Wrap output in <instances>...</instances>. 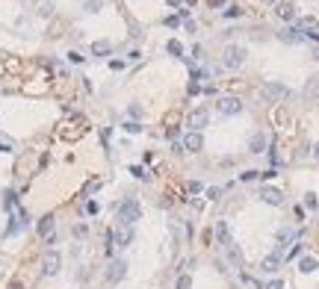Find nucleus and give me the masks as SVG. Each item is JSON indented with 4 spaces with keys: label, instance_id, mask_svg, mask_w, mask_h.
I'll list each match as a JSON object with an SVG mask.
<instances>
[{
    "label": "nucleus",
    "instance_id": "19",
    "mask_svg": "<svg viewBox=\"0 0 319 289\" xmlns=\"http://www.w3.org/2000/svg\"><path fill=\"white\" fill-rule=\"evenodd\" d=\"M278 39H281V42H290V45H299V42H302V35H299L296 30H281V32H278Z\"/></svg>",
    "mask_w": 319,
    "mask_h": 289
},
{
    "label": "nucleus",
    "instance_id": "7",
    "mask_svg": "<svg viewBox=\"0 0 319 289\" xmlns=\"http://www.w3.org/2000/svg\"><path fill=\"white\" fill-rule=\"evenodd\" d=\"M181 144H184V151H189V154H198V151L204 148V136L189 130V133L184 136V142H181Z\"/></svg>",
    "mask_w": 319,
    "mask_h": 289
},
{
    "label": "nucleus",
    "instance_id": "21",
    "mask_svg": "<svg viewBox=\"0 0 319 289\" xmlns=\"http://www.w3.org/2000/svg\"><path fill=\"white\" fill-rule=\"evenodd\" d=\"M174 289H192V277L189 274H181V277H177V283H174Z\"/></svg>",
    "mask_w": 319,
    "mask_h": 289
},
{
    "label": "nucleus",
    "instance_id": "28",
    "mask_svg": "<svg viewBox=\"0 0 319 289\" xmlns=\"http://www.w3.org/2000/svg\"><path fill=\"white\" fill-rule=\"evenodd\" d=\"M101 3H103V0H86V9H89V12H98Z\"/></svg>",
    "mask_w": 319,
    "mask_h": 289
},
{
    "label": "nucleus",
    "instance_id": "1",
    "mask_svg": "<svg viewBox=\"0 0 319 289\" xmlns=\"http://www.w3.org/2000/svg\"><path fill=\"white\" fill-rule=\"evenodd\" d=\"M139 215H142L139 201H136V198H127V201L118 207V225H130V227H133V222H139Z\"/></svg>",
    "mask_w": 319,
    "mask_h": 289
},
{
    "label": "nucleus",
    "instance_id": "9",
    "mask_svg": "<svg viewBox=\"0 0 319 289\" xmlns=\"http://www.w3.org/2000/svg\"><path fill=\"white\" fill-rule=\"evenodd\" d=\"M219 112H222V115H236V112H242V100H239V97H222V100H219Z\"/></svg>",
    "mask_w": 319,
    "mask_h": 289
},
{
    "label": "nucleus",
    "instance_id": "17",
    "mask_svg": "<svg viewBox=\"0 0 319 289\" xmlns=\"http://www.w3.org/2000/svg\"><path fill=\"white\" fill-rule=\"evenodd\" d=\"M304 97H307V100H316V97H319V77H310V80H307Z\"/></svg>",
    "mask_w": 319,
    "mask_h": 289
},
{
    "label": "nucleus",
    "instance_id": "34",
    "mask_svg": "<svg viewBox=\"0 0 319 289\" xmlns=\"http://www.w3.org/2000/svg\"><path fill=\"white\" fill-rule=\"evenodd\" d=\"M313 157H316V160H319V142H316V144H313Z\"/></svg>",
    "mask_w": 319,
    "mask_h": 289
},
{
    "label": "nucleus",
    "instance_id": "4",
    "mask_svg": "<svg viewBox=\"0 0 319 289\" xmlns=\"http://www.w3.org/2000/svg\"><path fill=\"white\" fill-rule=\"evenodd\" d=\"M296 32H304V35H310L313 42H319V21L310 18V15L307 18H299L296 21Z\"/></svg>",
    "mask_w": 319,
    "mask_h": 289
},
{
    "label": "nucleus",
    "instance_id": "32",
    "mask_svg": "<svg viewBox=\"0 0 319 289\" xmlns=\"http://www.w3.org/2000/svg\"><path fill=\"white\" fill-rule=\"evenodd\" d=\"M177 24H181V18H177V15H171V18H166V27H177Z\"/></svg>",
    "mask_w": 319,
    "mask_h": 289
},
{
    "label": "nucleus",
    "instance_id": "14",
    "mask_svg": "<svg viewBox=\"0 0 319 289\" xmlns=\"http://www.w3.org/2000/svg\"><path fill=\"white\" fill-rule=\"evenodd\" d=\"M248 148H252V154H263L266 151V136L263 133H254L252 142H248Z\"/></svg>",
    "mask_w": 319,
    "mask_h": 289
},
{
    "label": "nucleus",
    "instance_id": "8",
    "mask_svg": "<svg viewBox=\"0 0 319 289\" xmlns=\"http://www.w3.org/2000/svg\"><path fill=\"white\" fill-rule=\"evenodd\" d=\"M59 266H62V257L56 254V251H48L45 260H42V272H45V274H56Z\"/></svg>",
    "mask_w": 319,
    "mask_h": 289
},
{
    "label": "nucleus",
    "instance_id": "37",
    "mask_svg": "<svg viewBox=\"0 0 319 289\" xmlns=\"http://www.w3.org/2000/svg\"><path fill=\"white\" fill-rule=\"evenodd\" d=\"M263 3H278V0H263Z\"/></svg>",
    "mask_w": 319,
    "mask_h": 289
},
{
    "label": "nucleus",
    "instance_id": "25",
    "mask_svg": "<svg viewBox=\"0 0 319 289\" xmlns=\"http://www.w3.org/2000/svg\"><path fill=\"white\" fill-rule=\"evenodd\" d=\"M130 174L139 177V180H148V174H145V168H142V165H130Z\"/></svg>",
    "mask_w": 319,
    "mask_h": 289
},
{
    "label": "nucleus",
    "instance_id": "27",
    "mask_svg": "<svg viewBox=\"0 0 319 289\" xmlns=\"http://www.w3.org/2000/svg\"><path fill=\"white\" fill-rule=\"evenodd\" d=\"M242 15V9L239 6H231V9H225V18H239Z\"/></svg>",
    "mask_w": 319,
    "mask_h": 289
},
{
    "label": "nucleus",
    "instance_id": "22",
    "mask_svg": "<svg viewBox=\"0 0 319 289\" xmlns=\"http://www.w3.org/2000/svg\"><path fill=\"white\" fill-rule=\"evenodd\" d=\"M186 192H189V195H198V192H204V183H198V180H189V183H186Z\"/></svg>",
    "mask_w": 319,
    "mask_h": 289
},
{
    "label": "nucleus",
    "instance_id": "31",
    "mask_svg": "<svg viewBox=\"0 0 319 289\" xmlns=\"http://www.w3.org/2000/svg\"><path fill=\"white\" fill-rule=\"evenodd\" d=\"M263 289H284V280H272V283H266Z\"/></svg>",
    "mask_w": 319,
    "mask_h": 289
},
{
    "label": "nucleus",
    "instance_id": "38",
    "mask_svg": "<svg viewBox=\"0 0 319 289\" xmlns=\"http://www.w3.org/2000/svg\"><path fill=\"white\" fill-rule=\"evenodd\" d=\"M0 151H9V148H6V144H0Z\"/></svg>",
    "mask_w": 319,
    "mask_h": 289
},
{
    "label": "nucleus",
    "instance_id": "16",
    "mask_svg": "<svg viewBox=\"0 0 319 289\" xmlns=\"http://www.w3.org/2000/svg\"><path fill=\"white\" fill-rule=\"evenodd\" d=\"M225 251H228V260H231V266H236V269H239V266H242V254H239V248H236L234 242H228V245H225Z\"/></svg>",
    "mask_w": 319,
    "mask_h": 289
},
{
    "label": "nucleus",
    "instance_id": "5",
    "mask_svg": "<svg viewBox=\"0 0 319 289\" xmlns=\"http://www.w3.org/2000/svg\"><path fill=\"white\" fill-rule=\"evenodd\" d=\"M127 274V263L124 260H110V269H106V283H121Z\"/></svg>",
    "mask_w": 319,
    "mask_h": 289
},
{
    "label": "nucleus",
    "instance_id": "23",
    "mask_svg": "<svg viewBox=\"0 0 319 289\" xmlns=\"http://www.w3.org/2000/svg\"><path fill=\"white\" fill-rule=\"evenodd\" d=\"M216 236H219V242L222 245H228L231 239H228V230H225V222H219V227H216Z\"/></svg>",
    "mask_w": 319,
    "mask_h": 289
},
{
    "label": "nucleus",
    "instance_id": "33",
    "mask_svg": "<svg viewBox=\"0 0 319 289\" xmlns=\"http://www.w3.org/2000/svg\"><path fill=\"white\" fill-rule=\"evenodd\" d=\"M74 236H77V239H83V236H86V227H83V225H77V227H74Z\"/></svg>",
    "mask_w": 319,
    "mask_h": 289
},
{
    "label": "nucleus",
    "instance_id": "30",
    "mask_svg": "<svg viewBox=\"0 0 319 289\" xmlns=\"http://www.w3.org/2000/svg\"><path fill=\"white\" fill-rule=\"evenodd\" d=\"M124 130H127V133H142V127H139V124H133V121H127V124H124Z\"/></svg>",
    "mask_w": 319,
    "mask_h": 289
},
{
    "label": "nucleus",
    "instance_id": "35",
    "mask_svg": "<svg viewBox=\"0 0 319 289\" xmlns=\"http://www.w3.org/2000/svg\"><path fill=\"white\" fill-rule=\"evenodd\" d=\"M9 289H24V286H21V283H18V280H15V283H12V286H9Z\"/></svg>",
    "mask_w": 319,
    "mask_h": 289
},
{
    "label": "nucleus",
    "instance_id": "26",
    "mask_svg": "<svg viewBox=\"0 0 319 289\" xmlns=\"http://www.w3.org/2000/svg\"><path fill=\"white\" fill-rule=\"evenodd\" d=\"M260 177V171H242L239 174V180H245V183H248V180H257Z\"/></svg>",
    "mask_w": 319,
    "mask_h": 289
},
{
    "label": "nucleus",
    "instance_id": "13",
    "mask_svg": "<svg viewBox=\"0 0 319 289\" xmlns=\"http://www.w3.org/2000/svg\"><path fill=\"white\" fill-rule=\"evenodd\" d=\"M113 236H116V245H118V248H124V245H130V242H133V227H130V225H121L118 230H113Z\"/></svg>",
    "mask_w": 319,
    "mask_h": 289
},
{
    "label": "nucleus",
    "instance_id": "12",
    "mask_svg": "<svg viewBox=\"0 0 319 289\" xmlns=\"http://www.w3.org/2000/svg\"><path fill=\"white\" fill-rule=\"evenodd\" d=\"M281 260H284V254H281V251H272L269 257H263V263H260V272H278V269H281Z\"/></svg>",
    "mask_w": 319,
    "mask_h": 289
},
{
    "label": "nucleus",
    "instance_id": "3",
    "mask_svg": "<svg viewBox=\"0 0 319 289\" xmlns=\"http://www.w3.org/2000/svg\"><path fill=\"white\" fill-rule=\"evenodd\" d=\"M260 95H263L269 103H281V100L290 97V89L284 86V83H266V86L260 89Z\"/></svg>",
    "mask_w": 319,
    "mask_h": 289
},
{
    "label": "nucleus",
    "instance_id": "10",
    "mask_svg": "<svg viewBox=\"0 0 319 289\" xmlns=\"http://www.w3.org/2000/svg\"><path fill=\"white\" fill-rule=\"evenodd\" d=\"M260 201H263V204H272V207H281V204H284V192L266 186V189H260Z\"/></svg>",
    "mask_w": 319,
    "mask_h": 289
},
{
    "label": "nucleus",
    "instance_id": "6",
    "mask_svg": "<svg viewBox=\"0 0 319 289\" xmlns=\"http://www.w3.org/2000/svg\"><path fill=\"white\" fill-rule=\"evenodd\" d=\"M207 121H210V112L204 110V106H198V110L189 115V127H192V133H201V130L207 127Z\"/></svg>",
    "mask_w": 319,
    "mask_h": 289
},
{
    "label": "nucleus",
    "instance_id": "18",
    "mask_svg": "<svg viewBox=\"0 0 319 289\" xmlns=\"http://www.w3.org/2000/svg\"><path fill=\"white\" fill-rule=\"evenodd\" d=\"M316 269H319V263H316L313 257H302V260H299V272H302V274H310V272H316Z\"/></svg>",
    "mask_w": 319,
    "mask_h": 289
},
{
    "label": "nucleus",
    "instance_id": "29",
    "mask_svg": "<svg viewBox=\"0 0 319 289\" xmlns=\"http://www.w3.org/2000/svg\"><path fill=\"white\" fill-rule=\"evenodd\" d=\"M304 207H310V209L316 207V195H313V192H307V195H304Z\"/></svg>",
    "mask_w": 319,
    "mask_h": 289
},
{
    "label": "nucleus",
    "instance_id": "11",
    "mask_svg": "<svg viewBox=\"0 0 319 289\" xmlns=\"http://www.w3.org/2000/svg\"><path fill=\"white\" fill-rule=\"evenodd\" d=\"M275 15L281 21H296V6L287 3V0H278V3H275Z\"/></svg>",
    "mask_w": 319,
    "mask_h": 289
},
{
    "label": "nucleus",
    "instance_id": "15",
    "mask_svg": "<svg viewBox=\"0 0 319 289\" xmlns=\"http://www.w3.org/2000/svg\"><path fill=\"white\" fill-rule=\"evenodd\" d=\"M50 233H53V215L48 212L39 219V236H50Z\"/></svg>",
    "mask_w": 319,
    "mask_h": 289
},
{
    "label": "nucleus",
    "instance_id": "20",
    "mask_svg": "<svg viewBox=\"0 0 319 289\" xmlns=\"http://www.w3.org/2000/svg\"><path fill=\"white\" fill-rule=\"evenodd\" d=\"M92 53L95 56H106V53H113V45L110 42H95L92 45Z\"/></svg>",
    "mask_w": 319,
    "mask_h": 289
},
{
    "label": "nucleus",
    "instance_id": "36",
    "mask_svg": "<svg viewBox=\"0 0 319 289\" xmlns=\"http://www.w3.org/2000/svg\"><path fill=\"white\" fill-rule=\"evenodd\" d=\"M168 3H171V6H177V3H181V0H168Z\"/></svg>",
    "mask_w": 319,
    "mask_h": 289
},
{
    "label": "nucleus",
    "instance_id": "24",
    "mask_svg": "<svg viewBox=\"0 0 319 289\" xmlns=\"http://www.w3.org/2000/svg\"><path fill=\"white\" fill-rule=\"evenodd\" d=\"M168 53H174V56H184V48H181V42H168Z\"/></svg>",
    "mask_w": 319,
    "mask_h": 289
},
{
    "label": "nucleus",
    "instance_id": "2",
    "mask_svg": "<svg viewBox=\"0 0 319 289\" xmlns=\"http://www.w3.org/2000/svg\"><path fill=\"white\" fill-rule=\"evenodd\" d=\"M245 56H248V50H245L242 45H228L225 53H222V65H225V68H239V65L245 62Z\"/></svg>",
    "mask_w": 319,
    "mask_h": 289
}]
</instances>
